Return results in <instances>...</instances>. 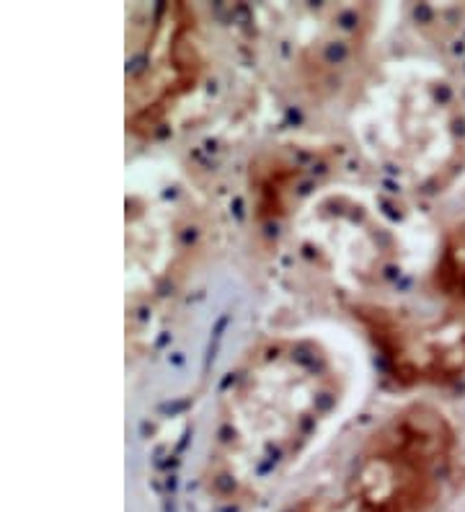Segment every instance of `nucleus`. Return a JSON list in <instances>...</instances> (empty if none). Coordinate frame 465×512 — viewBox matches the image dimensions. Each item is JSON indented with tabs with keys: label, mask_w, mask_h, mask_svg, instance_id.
I'll use <instances>...</instances> for the list:
<instances>
[{
	"label": "nucleus",
	"mask_w": 465,
	"mask_h": 512,
	"mask_svg": "<svg viewBox=\"0 0 465 512\" xmlns=\"http://www.w3.org/2000/svg\"><path fill=\"white\" fill-rule=\"evenodd\" d=\"M347 391V365L316 334L259 339L217 401L202 469L207 497L256 505L329 430Z\"/></svg>",
	"instance_id": "obj_1"
},
{
	"label": "nucleus",
	"mask_w": 465,
	"mask_h": 512,
	"mask_svg": "<svg viewBox=\"0 0 465 512\" xmlns=\"http://www.w3.org/2000/svg\"><path fill=\"white\" fill-rule=\"evenodd\" d=\"M349 127L362 153L411 192H445L465 171L463 96L432 63L391 60L372 70Z\"/></svg>",
	"instance_id": "obj_2"
},
{
	"label": "nucleus",
	"mask_w": 465,
	"mask_h": 512,
	"mask_svg": "<svg viewBox=\"0 0 465 512\" xmlns=\"http://www.w3.org/2000/svg\"><path fill=\"white\" fill-rule=\"evenodd\" d=\"M455 430L429 404H409L372 432L339 479L287 512H432L455 466Z\"/></svg>",
	"instance_id": "obj_3"
},
{
	"label": "nucleus",
	"mask_w": 465,
	"mask_h": 512,
	"mask_svg": "<svg viewBox=\"0 0 465 512\" xmlns=\"http://www.w3.org/2000/svg\"><path fill=\"white\" fill-rule=\"evenodd\" d=\"M388 368L403 383H447L465 373V233L445 238L419 298L352 303Z\"/></svg>",
	"instance_id": "obj_4"
},
{
	"label": "nucleus",
	"mask_w": 465,
	"mask_h": 512,
	"mask_svg": "<svg viewBox=\"0 0 465 512\" xmlns=\"http://www.w3.org/2000/svg\"><path fill=\"white\" fill-rule=\"evenodd\" d=\"M295 241L323 275L349 293L383 288L401 267V238L391 223L352 192H323L300 213Z\"/></svg>",
	"instance_id": "obj_5"
},
{
	"label": "nucleus",
	"mask_w": 465,
	"mask_h": 512,
	"mask_svg": "<svg viewBox=\"0 0 465 512\" xmlns=\"http://www.w3.org/2000/svg\"><path fill=\"white\" fill-rule=\"evenodd\" d=\"M205 73V50L192 8L171 3L155 8L143 57L127 78V125L153 130L171 109L192 94Z\"/></svg>",
	"instance_id": "obj_6"
}]
</instances>
